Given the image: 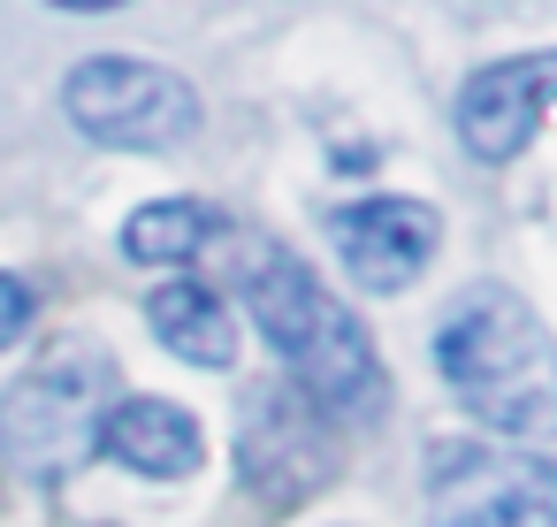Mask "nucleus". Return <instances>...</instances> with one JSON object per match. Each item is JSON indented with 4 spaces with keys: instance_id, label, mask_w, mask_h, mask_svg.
<instances>
[{
    "instance_id": "f257e3e1",
    "label": "nucleus",
    "mask_w": 557,
    "mask_h": 527,
    "mask_svg": "<svg viewBox=\"0 0 557 527\" xmlns=\"http://www.w3.org/2000/svg\"><path fill=\"white\" fill-rule=\"evenodd\" d=\"M435 367L481 428L511 443L557 436V344L519 291L504 283L458 291L450 314L435 321Z\"/></svg>"
},
{
    "instance_id": "f03ea898",
    "label": "nucleus",
    "mask_w": 557,
    "mask_h": 527,
    "mask_svg": "<svg viewBox=\"0 0 557 527\" xmlns=\"http://www.w3.org/2000/svg\"><path fill=\"white\" fill-rule=\"evenodd\" d=\"M245 306L260 321V336L275 344L283 375L298 382V397L313 413H344L367 420L389 397V375L374 359V336L359 329V314L283 245H260L245 260Z\"/></svg>"
},
{
    "instance_id": "7ed1b4c3",
    "label": "nucleus",
    "mask_w": 557,
    "mask_h": 527,
    "mask_svg": "<svg viewBox=\"0 0 557 527\" xmlns=\"http://www.w3.org/2000/svg\"><path fill=\"white\" fill-rule=\"evenodd\" d=\"M115 405V367L100 352H54L0 397V458L32 481H62L100 451V420Z\"/></svg>"
},
{
    "instance_id": "20e7f679",
    "label": "nucleus",
    "mask_w": 557,
    "mask_h": 527,
    "mask_svg": "<svg viewBox=\"0 0 557 527\" xmlns=\"http://www.w3.org/2000/svg\"><path fill=\"white\" fill-rule=\"evenodd\" d=\"M62 115L115 154H169L199 131V93L161 70V62H131V54H92L62 77Z\"/></svg>"
},
{
    "instance_id": "39448f33",
    "label": "nucleus",
    "mask_w": 557,
    "mask_h": 527,
    "mask_svg": "<svg viewBox=\"0 0 557 527\" xmlns=\"http://www.w3.org/2000/svg\"><path fill=\"white\" fill-rule=\"evenodd\" d=\"M428 504L435 527H557V466L511 443H435Z\"/></svg>"
},
{
    "instance_id": "423d86ee",
    "label": "nucleus",
    "mask_w": 557,
    "mask_h": 527,
    "mask_svg": "<svg viewBox=\"0 0 557 527\" xmlns=\"http://www.w3.org/2000/svg\"><path fill=\"white\" fill-rule=\"evenodd\" d=\"M237 466H245V489L268 497V504H298L329 481V451H321V420L306 397H283V390H252L245 413H237Z\"/></svg>"
},
{
    "instance_id": "0eeeda50",
    "label": "nucleus",
    "mask_w": 557,
    "mask_h": 527,
    "mask_svg": "<svg viewBox=\"0 0 557 527\" xmlns=\"http://www.w3.org/2000/svg\"><path fill=\"white\" fill-rule=\"evenodd\" d=\"M557 108V54H511L466 77L458 93V138L473 161H519L527 138L542 131V115Z\"/></svg>"
},
{
    "instance_id": "6e6552de",
    "label": "nucleus",
    "mask_w": 557,
    "mask_h": 527,
    "mask_svg": "<svg viewBox=\"0 0 557 527\" xmlns=\"http://www.w3.org/2000/svg\"><path fill=\"white\" fill-rule=\"evenodd\" d=\"M329 237H336V260H344L367 291H405V283L435 260L443 222H435L428 199H397V192H382V199H351V207H336V215H329Z\"/></svg>"
},
{
    "instance_id": "1a4fd4ad",
    "label": "nucleus",
    "mask_w": 557,
    "mask_h": 527,
    "mask_svg": "<svg viewBox=\"0 0 557 527\" xmlns=\"http://www.w3.org/2000/svg\"><path fill=\"white\" fill-rule=\"evenodd\" d=\"M100 451H108L115 466H131V474L184 481V474H199L207 436H199V420H191L176 397H123V405H108V420H100Z\"/></svg>"
},
{
    "instance_id": "9d476101",
    "label": "nucleus",
    "mask_w": 557,
    "mask_h": 527,
    "mask_svg": "<svg viewBox=\"0 0 557 527\" xmlns=\"http://www.w3.org/2000/svg\"><path fill=\"white\" fill-rule=\"evenodd\" d=\"M146 321H153V336H161L184 367L222 375V367L237 359V314H230V298H222L214 283H161V291L146 298Z\"/></svg>"
},
{
    "instance_id": "9b49d317",
    "label": "nucleus",
    "mask_w": 557,
    "mask_h": 527,
    "mask_svg": "<svg viewBox=\"0 0 557 527\" xmlns=\"http://www.w3.org/2000/svg\"><path fill=\"white\" fill-rule=\"evenodd\" d=\"M214 222H222V215L199 207V199H146V207L123 222V253H131L138 268H184V260L207 253Z\"/></svg>"
},
{
    "instance_id": "f8f14e48",
    "label": "nucleus",
    "mask_w": 557,
    "mask_h": 527,
    "mask_svg": "<svg viewBox=\"0 0 557 527\" xmlns=\"http://www.w3.org/2000/svg\"><path fill=\"white\" fill-rule=\"evenodd\" d=\"M32 314H39V291H32L24 275H0V352H9V344H24Z\"/></svg>"
},
{
    "instance_id": "ddd939ff",
    "label": "nucleus",
    "mask_w": 557,
    "mask_h": 527,
    "mask_svg": "<svg viewBox=\"0 0 557 527\" xmlns=\"http://www.w3.org/2000/svg\"><path fill=\"white\" fill-rule=\"evenodd\" d=\"M54 9H77V16H100V9H123V0H54Z\"/></svg>"
}]
</instances>
